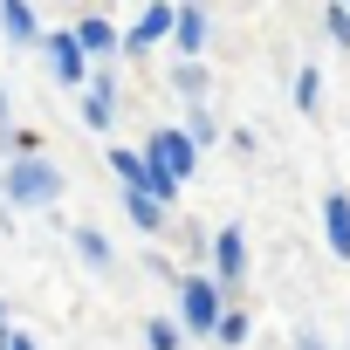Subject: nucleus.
<instances>
[{
    "label": "nucleus",
    "instance_id": "1",
    "mask_svg": "<svg viewBox=\"0 0 350 350\" xmlns=\"http://www.w3.org/2000/svg\"><path fill=\"white\" fill-rule=\"evenodd\" d=\"M55 193H62V172H55L49 158H35V151H28V158H14V165H8V200H14V206H49Z\"/></svg>",
    "mask_w": 350,
    "mask_h": 350
},
{
    "label": "nucleus",
    "instance_id": "2",
    "mask_svg": "<svg viewBox=\"0 0 350 350\" xmlns=\"http://www.w3.org/2000/svg\"><path fill=\"white\" fill-rule=\"evenodd\" d=\"M144 158H151V165L165 172V179H193V165H200V158H193V137H186V131H151Z\"/></svg>",
    "mask_w": 350,
    "mask_h": 350
},
{
    "label": "nucleus",
    "instance_id": "3",
    "mask_svg": "<svg viewBox=\"0 0 350 350\" xmlns=\"http://www.w3.org/2000/svg\"><path fill=\"white\" fill-rule=\"evenodd\" d=\"M110 172H117L124 186H137V193H151L158 206L172 200V186H179V179H165V172H158L151 158H137V151H110Z\"/></svg>",
    "mask_w": 350,
    "mask_h": 350
},
{
    "label": "nucleus",
    "instance_id": "4",
    "mask_svg": "<svg viewBox=\"0 0 350 350\" xmlns=\"http://www.w3.org/2000/svg\"><path fill=\"white\" fill-rule=\"evenodd\" d=\"M179 316H186V329H200V336H206V329L220 323V282H200V275H193V282H179Z\"/></svg>",
    "mask_w": 350,
    "mask_h": 350
},
{
    "label": "nucleus",
    "instance_id": "5",
    "mask_svg": "<svg viewBox=\"0 0 350 350\" xmlns=\"http://www.w3.org/2000/svg\"><path fill=\"white\" fill-rule=\"evenodd\" d=\"M42 49H49V69H55L62 83H83V76H90V62H83V42H76V35H49Z\"/></svg>",
    "mask_w": 350,
    "mask_h": 350
},
{
    "label": "nucleus",
    "instance_id": "6",
    "mask_svg": "<svg viewBox=\"0 0 350 350\" xmlns=\"http://www.w3.org/2000/svg\"><path fill=\"white\" fill-rule=\"evenodd\" d=\"M165 28H172V0H165V8H144V21H137V28H131V35H124L117 49H131V55H144V49H151V42L165 35Z\"/></svg>",
    "mask_w": 350,
    "mask_h": 350
},
{
    "label": "nucleus",
    "instance_id": "7",
    "mask_svg": "<svg viewBox=\"0 0 350 350\" xmlns=\"http://www.w3.org/2000/svg\"><path fill=\"white\" fill-rule=\"evenodd\" d=\"M323 227H329V247L350 261V200H343V193H329V200H323Z\"/></svg>",
    "mask_w": 350,
    "mask_h": 350
},
{
    "label": "nucleus",
    "instance_id": "8",
    "mask_svg": "<svg viewBox=\"0 0 350 350\" xmlns=\"http://www.w3.org/2000/svg\"><path fill=\"white\" fill-rule=\"evenodd\" d=\"M0 28H8V42H35V8H28V0H0Z\"/></svg>",
    "mask_w": 350,
    "mask_h": 350
},
{
    "label": "nucleus",
    "instance_id": "9",
    "mask_svg": "<svg viewBox=\"0 0 350 350\" xmlns=\"http://www.w3.org/2000/svg\"><path fill=\"white\" fill-rule=\"evenodd\" d=\"M172 35H179L186 55H200V42H206V14H200V8H172Z\"/></svg>",
    "mask_w": 350,
    "mask_h": 350
},
{
    "label": "nucleus",
    "instance_id": "10",
    "mask_svg": "<svg viewBox=\"0 0 350 350\" xmlns=\"http://www.w3.org/2000/svg\"><path fill=\"white\" fill-rule=\"evenodd\" d=\"M83 124H90V131H110V76H90V96H83Z\"/></svg>",
    "mask_w": 350,
    "mask_h": 350
},
{
    "label": "nucleus",
    "instance_id": "11",
    "mask_svg": "<svg viewBox=\"0 0 350 350\" xmlns=\"http://www.w3.org/2000/svg\"><path fill=\"white\" fill-rule=\"evenodd\" d=\"M213 261H220V282H241V227H220V241H213Z\"/></svg>",
    "mask_w": 350,
    "mask_h": 350
},
{
    "label": "nucleus",
    "instance_id": "12",
    "mask_svg": "<svg viewBox=\"0 0 350 350\" xmlns=\"http://www.w3.org/2000/svg\"><path fill=\"white\" fill-rule=\"evenodd\" d=\"M124 206H131V220H137L144 234H158V227H165V206H158L151 193H137V186H124Z\"/></svg>",
    "mask_w": 350,
    "mask_h": 350
},
{
    "label": "nucleus",
    "instance_id": "13",
    "mask_svg": "<svg viewBox=\"0 0 350 350\" xmlns=\"http://www.w3.org/2000/svg\"><path fill=\"white\" fill-rule=\"evenodd\" d=\"M76 42H83V55H110V49H117V28H110V21H83Z\"/></svg>",
    "mask_w": 350,
    "mask_h": 350
},
{
    "label": "nucleus",
    "instance_id": "14",
    "mask_svg": "<svg viewBox=\"0 0 350 350\" xmlns=\"http://www.w3.org/2000/svg\"><path fill=\"white\" fill-rule=\"evenodd\" d=\"M76 254H83V261H96V268H103V261H110V241H103V234H96V227H76Z\"/></svg>",
    "mask_w": 350,
    "mask_h": 350
},
{
    "label": "nucleus",
    "instance_id": "15",
    "mask_svg": "<svg viewBox=\"0 0 350 350\" xmlns=\"http://www.w3.org/2000/svg\"><path fill=\"white\" fill-rule=\"evenodd\" d=\"M316 96H323V83H316V69H302V76H295V103L316 110Z\"/></svg>",
    "mask_w": 350,
    "mask_h": 350
},
{
    "label": "nucleus",
    "instance_id": "16",
    "mask_svg": "<svg viewBox=\"0 0 350 350\" xmlns=\"http://www.w3.org/2000/svg\"><path fill=\"white\" fill-rule=\"evenodd\" d=\"M0 350H35V336H28V329H14L8 316H0Z\"/></svg>",
    "mask_w": 350,
    "mask_h": 350
},
{
    "label": "nucleus",
    "instance_id": "17",
    "mask_svg": "<svg viewBox=\"0 0 350 350\" xmlns=\"http://www.w3.org/2000/svg\"><path fill=\"white\" fill-rule=\"evenodd\" d=\"M144 336H151V350H179V323H151Z\"/></svg>",
    "mask_w": 350,
    "mask_h": 350
},
{
    "label": "nucleus",
    "instance_id": "18",
    "mask_svg": "<svg viewBox=\"0 0 350 350\" xmlns=\"http://www.w3.org/2000/svg\"><path fill=\"white\" fill-rule=\"evenodd\" d=\"M213 329H220V343H241V336H247V323H241V316H220Z\"/></svg>",
    "mask_w": 350,
    "mask_h": 350
},
{
    "label": "nucleus",
    "instance_id": "19",
    "mask_svg": "<svg viewBox=\"0 0 350 350\" xmlns=\"http://www.w3.org/2000/svg\"><path fill=\"white\" fill-rule=\"evenodd\" d=\"M329 35H336V42L350 49V8H329Z\"/></svg>",
    "mask_w": 350,
    "mask_h": 350
}]
</instances>
